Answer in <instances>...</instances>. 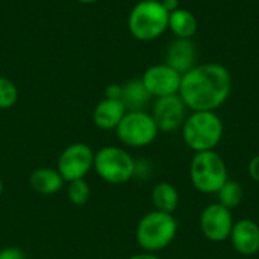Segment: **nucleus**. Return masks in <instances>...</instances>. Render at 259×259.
<instances>
[{
	"instance_id": "f8f14e48",
	"label": "nucleus",
	"mask_w": 259,
	"mask_h": 259,
	"mask_svg": "<svg viewBox=\"0 0 259 259\" xmlns=\"http://www.w3.org/2000/svg\"><path fill=\"white\" fill-rule=\"evenodd\" d=\"M197 47L193 39L176 38L171 41L165 52V64L181 74H185L197 64Z\"/></svg>"
},
{
	"instance_id": "f3484780",
	"label": "nucleus",
	"mask_w": 259,
	"mask_h": 259,
	"mask_svg": "<svg viewBox=\"0 0 259 259\" xmlns=\"http://www.w3.org/2000/svg\"><path fill=\"white\" fill-rule=\"evenodd\" d=\"M152 96L141 79H132L121 85V102L127 111H144Z\"/></svg>"
},
{
	"instance_id": "aec40b11",
	"label": "nucleus",
	"mask_w": 259,
	"mask_h": 259,
	"mask_svg": "<svg viewBox=\"0 0 259 259\" xmlns=\"http://www.w3.org/2000/svg\"><path fill=\"white\" fill-rule=\"evenodd\" d=\"M65 194H67V199L70 203H73L76 206H82L90 200L91 188L85 179L71 181V182H67V185H65Z\"/></svg>"
},
{
	"instance_id": "a878e982",
	"label": "nucleus",
	"mask_w": 259,
	"mask_h": 259,
	"mask_svg": "<svg viewBox=\"0 0 259 259\" xmlns=\"http://www.w3.org/2000/svg\"><path fill=\"white\" fill-rule=\"evenodd\" d=\"M127 259H161L156 253H150V252H141V253H135Z\"/></svg>"
},
{
	"instance_id": "f03ea898",
	"label": "nucleus",
	"mask_w": 259,
	"mask_h": 259,
	"mask_svg": "<svg viewBox=\"0 0 259 259\" xmlns=\"http://www.w3.org/2000/svg\"><path fill=\"white\" fill-rule=\"evenodd\" d=\"M184 143L194 152L214 150L225 134V124L215 111H194L182 124Z\"/></svg>"
},
{
	"instance_id": "9b49d317",
	"label": "nucleus",
	"mask_w": 259,
	"mask_h": 259,
	"mask_svg": "<svg viewBox=\"0 0 259 259\" xmlns=\"http://www.w3.org/2000/svg\"><path fill=\"white\" fill-rule=\"evenodd\" d=\"M181 79L182 74L173 70L165 62L149 67L141 77L149 94L156 99L178 94L181 87Z\"/></svg>"
},
{
	"instance_id": "6ab92c4d",
	"label": "nucleus",
	"mask_w": 259,
	"mask_h": 259,
	"mask_svg": "<svg viewBox=\"0 0 259 259\" xmlns=\"http://www.w3.org/2000/svg\"><path fill=\"white\" fill-rule=\"evenodd\" d=\"M217 197H219V203L223 205L228 209L237 208L244 197V190L241 187V184L235 182V181H226L225 185L217 191Z\"/></svg>"
},
{
	"instance_id": "6e6552de",
	"label": "nucleus",
	"mask_w": 259,
	"mask_h": 259,
	"mask_svg": "<svg viewBox=\"0 0 259 259\" xmlns=\"http://www.w3.org/2000/svg\"><path fill=\"white\" fill-rule=\"evenodd\" d=\"M94 150L85 143H73L67 146L56 162V170L67 182L85 179L94 165Z\"/></svg>"
},
{
	"instance_id": "4be33fe9",
	"label": "nucleus",
	"mask_w": 259,
	"mask_h": 259,
	"mask_svg": "<svg viewBox=\"0 0 259 259\" xmlns=\"http://www.w3.org/2000/svg\"><path fill=\"white\" fill-rule=\"evenodd\" d=\"M0 259H27V255L20 247H3L0 250Z\"/></svg>"
},
{
	"instance_id": "4468645a",
	"label": "nucleus",
	"mask_w": 259,
	"mask_h": 259,
	"mask_svg": "<svg viewBox=\"0 0 259 259\" xmlns=\"http://www.w3.org/2000/svg\"><path fill=\"white\" fill-rule=\"evenodd\" d=\"M126 112L121 100L103 99L93 111V123L102 131H115Z\"/></svg>"
},
{
	"instance_id": "7ed1b4c3",
	"label": "nucleus",
	"mask_w": 259,
	"mask_h": 259,
	"mask_svg": "<svg viewBox=\"0 0 259 259\" xmlns=\"http://www.w3.org/2000/svg\"><path fill=\"white\" fill-rule=\"evenodd\" d=\"M178 235V220L173 214L150 211L137 225L135 238L143 252L156 253L168 247Z\"/></svg>"
},
{
	"instance_id": "dca6fc26",
	"label": "nucleus",
	"mask_w": 259,
	"mask_h": 259,
	"mask_svg": "<svg viewBox=\"0 0 259 259\" xmlns=\"http://www.w3.org/2000/svg\"><path fill=\"white\" fill-rule=\"evenodd\" d=\"M197 27L199 23L196 15L185 8H178L168 15V29L173 32L176 38L191 39L196 35Z\"/></svg>"
},
{
	"instance_id": "1a4fd4ad",
	"label": "nucleus",
	"mask_w": 259,
	"mask_h": 259,
	"mask_svg": "<svg viewBox=\"0 0 259 259\" xmlns=\"http://www.w3.org/2000/svg\"><path fill=\"white\" fill-rule=\"evenodd\" d=\"M234 223L235 222L231 209L225 208L219 202L208 205L202 211L199 220L202 234L212 243H223L229 240Z\"/></svg>"
},
{
	"instance_id": "cd10ccee",
	"label": "nucleus",
	"mask_w": 259,
	"mask_h": 259,
	"mask_svg": "<svg viewBox=\"0 0 259 259\" xmlns=\"http://www.w3.org/2000/svg\"><path fill=\"white\" fill-rule=\"evenodd\" d=\"M2 194H3V181L0 179V197H2Z\"/></svg>"
},
{
	"instance_id": "f257e3e1",
	"label": "nucleus",
	"mask_w": 259,
	"mask_h": 259,
	"mask_svg": "<svg viewBox=\"0 0 259 259\" xmlns=\"http://www.w3.org/2000/svg\"><path fill=\"white\" fill-rule=\"evenodd\" d=\"M231 91V71L222 64L206 62L182 74L178 94L187 108L194 112L219 109L229 99Z\"/></svg>"
},
{
	"instance_id": "0eeeda50",
	"label": "nucleus",
	"mask_w": 259,
	"mask_h": 259,
	"mask_svg": "<svg viewBox=\"0 0 259 259\" xmlns=\"http://www.w3.org/2000/svg\"><path fill=\"white\" fill-rule=\"evenodd\" d=\"M115 134L126 147L141 149L150 146L156 140L159 129L152 114H147L146 111H127L117 126Z\"/></svg>"
},
{
	"instance_id": "39448f33",
	"label": "nucleus",
	"mask_w": 259,
	"mask_h": 259,
	"mask_svg": "<svg viewBox=\"0 0 259 259\" xmlns=\"http://www.w3.org/2000/svg\"><path fill=\"white\" fill-rule=\"evenodd\" d=\"M93 170L111 185H123L137 175V161L123 147L105 146L94 153Z\"/></svg>"
},
{
	"instance_id": "393cba45",
	"label": "nucleus",
	"mask_w": 259,
	"mask_h": 259,
	"mask_svg": "<svg viewBox=\"0 0 259 259\" xmlns=\"http://www.w3.org/2000/svg\"><path fill=\"white\" fill-rule=\"evenodd\" d=\"M161 3L164 5V8H165L168 12H173V11H176L178 8H181V6H179V0H161Z\"/></svg>"
},
{
	"instance_id": "2eb2a0df",
	"label": "nucleus",
	"mask_w": 259,
	"mask_h": 259,
	"mask_svg": "<svg viewBox=\"0 0 259 259\" xmlns=\"http://www.w3.org/2000/svg\"><path fill=\"white\" fill-rule=\"evenodd\" d=\"M29 184H30V188L36 191L38 194L53 196L64 188L65 181L62 179V176L59 175L56 168L39 167L30 173Z\"/></svg>"
},
{
	"instance_id": "423d86ee",
	"label": "nucleus",
	"mask_w": 259,
	"mask_h": 259,
	"mask_svg": "<svg viewBox=\"0 0 259 259\" xmlns=\"http://www.w3.org/2000/svg\"><path fill=\"white\" fill-rule=\"evenodd\" d=\"M190 179L197 191L203 194H217L228 181L225 159L215 150L194 153L190 164Z\"/></svg>"
},
{
	"instance_id": "ddd939ff",
	"label": "nucleus",
	"mask_w": 259,
	"mask_h": 259,
	"mask_svg": "<svg viewBox=\"0 0 259 259\" xmlns=\"http://www.w3.org/2000/svg\"><path fill=\"white\" fill-rule=\"evenodd\" d=\"M234 249L246 256L259 252V226L250 219H241L234 223L229 237Z\"/></svg>"
},
{
	"instance_id": "5701e85b",
	"label": "nucleus",
	"mask_w": 259,
	"mask_h": 259,
	"mask_svg": "<svg viewBox=\"0 0 259 259\" xmlns=\"http://www.w3.org/2000/svg\"><path fill=\"white\" fill-rule=\"evenodd\" d=\"M105 99H114L120 100L121 99V85L118 83H111L105 88Z\"/></svg>"
},
{
	"instance_id": "b1692460",
	"label": "nucleus",
	"mask_w": 259,
	"mask_h": 259,
	"mask_svg": "<svg viewBox=\"0 0 259 259\" xmlns=\"http://www.w3.org/2000/svg\"><path fill=\"white\" fill-rule=\"evenodd\" d=\"M249 175L255 182L259 184V155L253 156L252 161L249 162Z\"/></svg>"
},
{
	"instance_id": "9d476101",
	"label": "nucleus",
	"mask_w": 259,
	"mask_h": 259,
	"mask_svg": "<svg viewBox=\"0 0 259 259\" xmlns=\"http://www.w3.org/2000/svg\"><path fill=\"white\" fill-rule=\"evenodd\" d=\"M187 105L179 94L159 97L153 103L152 117L159 132H175L182 127L187 118Z\"/></svg>"
},
{
	"instance_id": "20e7f679",
	"label": "nucleus",
	"mask_w": 259,
	"mask_h": 259,
	"mask_svg": "<svg viewBox=\"0 0 259 259\" xmlns=\"http://www.w3.org/2000/svg\"><path fill=\"white\" fill-rule=\"evenodd\" d=\"M168 15L161 0H141L129 12V32L140 41H153L168 29Z\"/></svg>"
},
{
	"instance_id": "bb28decb",
	"label": "nucleus",
	"mask_w": 259,
	"mask_h": 259,
	"mask_svg": "<svg viewBox=\"0 0 259 259\" xmlns=\"http://www.w3.org/2000/svg\"><path fill=\"white\" fill-rule=\"evenodd\" d=\"M77 2L85 3V5H90V3H94V2H97V0H77Z\"/></svg>"
},
{
	"instance_id": "412c9836",
	"label": "nucleus",
	"mask_w": 259,
	"mask_h": 259,
	"mask_svg": "<svg viewBox=\"0 0 259 259\" xmlns=\"http://www.w3.org/2000/svg\"><path fill=\"white\" fill-rule=\"evenodd\" d=\"M18 100V90L15 83L8 79L0 76V109H9L12 108Z\"/></svg>"
},
{
	"instance_id": "a211bd4d",
	"label": "nucleus",
	"mask_w": 259,
	"mask_h": 259,
	"mask_svg": "<svg viewBox=\"0 0 259 259\" xmlns=\"http://www.w3.org/2000/svg\"><path fill=\"white\" fill-rule=\"evenodd\" d=\"M152 203L156 211L173 214L179 206V191L170 182H159L152 190Z\"/></svg>"
}]
</instances>
